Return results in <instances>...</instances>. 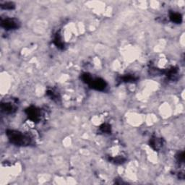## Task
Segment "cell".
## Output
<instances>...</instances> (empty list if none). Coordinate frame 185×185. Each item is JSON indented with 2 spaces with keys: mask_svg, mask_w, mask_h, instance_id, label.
<instances>
[{
  "mask_svg": "<svg viewBox=\"0 0 185 185\" xmlns=\"http://www.w3.org/2000/svg\"><path fill=\"white\" fill-rule=\"evenodd\" d=\"M7 136L11 143L18 146H27L31 143V138L27 135L17 130L8 129L7 130Z\"/></svg>",
  "mask_w": 185,
  "mask_h": 185,
  "instance_id": "cell-1",
  "label": "cell"
},
{
  "mask_svg": "<svg viewBox=\"0 0 185 185\" xmlns=\"http://www.w3.org/2000/svg\"><path fill=\"white\" fill-rule=\"evenodd\" d=\"M28 118L33 122H38L41 119V111L38 108L35 106H30L25 110Z\"/></svg>",
  "mask_w": 185,
  "mask_h": 185,
  "instance_id": "cell-2",
  "label": "cell"
},
{
  "mask_svg": "<svg viewBox=\"0 0 185 185\" xmlns=\"http://www.w3.org/2000/svg\"><path fill=\"white\" fill-rule=\"evenodd\" d=\"M106 83L104 80L101 78L92 79L91 83L89 84V86L91 88H93L97 91H103L106 88Z\"/></svg>",
  "mask_w": 185,
  "mask_h": 185,
  "instance_id": "cell-3",
  "label": "cell"
},
{
  "mask_svg": "<svg viewBox=\"0 0 185 185\" xmlns=\"http://www.w3.org/2000/svg\"><path fill=\"white\" fill-rule=\"evenodd\" d=\"M2 27L5 28L7 30L15 29L18 28V23L16 20L12 18H5L2 20L1 21Z\"/></svg>",
  "mask_w": 185,
  "mask_h": 185,
  "instance_id": "cell-4",
  "label": "cell"
},
{
  "mask_svg": "<svg viewBox=\"0 0 185 185\" xmlns=\"http://www.w3.org/2000/svg\"><path fill=\"white\" fill-rule=\"evenodd\" d=\"M150 145L155 151H158L163 146V140L161 138H158L156 137L152 138L150 140Z\"/></svg>",
  "mask_w": 185,
  "mask_h": 185,
  "instance_id": "cell-5",
  "label": "cell"
},
{
  "mask_svg": "<svg viewBox=\"0 0 185 185\" xmlns=\"http://www.w3.org/2000/svg\"><path fill=\"white\" fill-rule=\"evenodd\" d=\"M2 110L7 114H12L16 111V108L10 103H2Z\"/></svg>",
  "mask_w": 185,
  "mask_h": 185,
  "instance_id": "cell-6",
  "label": "cell"
},
{
  "mask_svg": "<svg viewBox=\"0 0 185 185\" xmlns=\"http://www.w3.org/2000/svg\"><path fill=\"white\" fill-rule=\"evenodd\" d=\"M54 43L55 46L58 48H59V49H63V48H65V43H64L62 41V38H61V35L59 34V33H57V34L55 35L54 38Z\"/></svg>",
  "mask_w": 185,
  "mask_h": 185,
  "instance_id": "cell-7",
  "label": "cell"
},
{
  "mask_svg": "<svg viewBox=\"0 0 185 185\" xmlns=\"http://www.w3.org/2000/svg\"><path fill=\"white\" fill-rule=\"evenodd\" d=\"M169 18L173 23H181L182 21V16L181 14L178 12H170V15H169Z\"/></svg>",
  "mask_w": 185,
  "mask_h": 185,
  "instance_id": "cell-8",
  "label": "cell"
},
{
  "mask_svg": "<svg viewBox=\"0 0 185 185\" xmlns=\"http://www.w3.org/2000/svg\"><path fill=\"white\" fill-rule=\"evenodd\" d=\"M137 80H138V78H136L135 76L133 75V74H126V75L123 76L121 78L120 81L121 82L129 83V82H134V81H136Z\"/></svg>",
  "mask_w": 185,
  "mask_h": 185,
  "instance_id": "cell-9",
  "label": "cell"
},
{
  "mask_svg": "<svg viewBox=\"0 0 185 185\" xmlns=\"http://www.w3.org/2000/svg\"><path fill=\"white\" fill-rule=\"evenodd\" d=\"M15 4L11 2H7L3 4H1V7L4 10H12L15 8Z\"/></svg>",
  "mask_w": 185,
  "mask_h": 185,
  "instance_id": "cell-10",
  "label": "cell"
},
{
  "mask_svg": "<svg viewBox=\"0 0 185 185\" xmlns=\"http://www.w3.org/2000/svg\"><path fill=\"white\" fill-rule=\"evenodd\" d=\"M100 130L103 133H111V126L109 124H103L100 127Z\"/></svg>",
  "mask_w": 185,
  "mask_h": 185,
  "instance_id": "cell-11",
  "label": "cell"
},
{
  "mask_svg": "<svg viewBox=\"0 0 185 185\" xmlns=\"http://www.w3.org/2000/svg\"><path fill=\"white\" fill-rule=\"evenodd\" d=\"M82 79L85 83H87V84L89 85L90 83H91V81L92 80V79H93V78H92V76L90 74L84 73L82 75Z\"/></svg>",
  "mask_w": 185,
  "mask_h": 185,
  "instance_id": "cell-12",
  "label": "cell"
},
{
  "mask_svg": "<svg viewBox=\"0 0 185 185\" xmlns=\"http://www.w3.org/2000/svg\"><path fill=\"white\" fill-rule=\"evenodd\" d=\"M46 94H47L52 100L58 101V94L56 93V92L54 91H52V90H48V91L46 92Z\"/></svg>",
  "mask_w": 185,
  "mask_h": 185,
  "instance_id": "cell-13",
  "label": "cell"
},
{
  "mask_svg": "<svg viewBox=\"0 0 185 185\" xmlns=\"http://www.w3.org/2000/svg\"><path fill=\"white\" fill-rule=\"evenodd\" d=\"M177 159L179 163H183L184 161V153L183 151L179 152L177 155Z\"/></svg>",
  "mask_w": 185,
  "mask_h": 185,
  "instance_id": "cell-14",
  "label": "cell"
}]
</instances>
